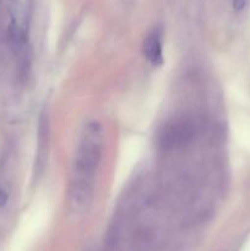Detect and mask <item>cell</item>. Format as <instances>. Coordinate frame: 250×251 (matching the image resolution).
Wrapping results in <instances>:
<instances>
[{
    "instance_id": "cell-4",
    "label": "cell",
    "mask_w": 250,
    "mask_h": 251,
    "mask_svg": "<svg viewBox=\"0 0 250 251\" xmlns=\"http://www.w3.org/2000/svg\"><path fill=\"white\" fill-rule=\"evenodd\" d=\"M233 7H234L237 11H242L248 4V0H232Z\"/></svg>"
},
{
    "instance_id": "cell-2",
    "label": "cell",
    "mask_w": 250,
    "mask_h": 251,
    "mask_svg": "<svg viewBox=\"0 0 250 251\" xmlns=\"http://www.w3.org/2000/svg\"><path fill=\"white\" fill-rule=\"evenodd\" d=\"M193 136V124L188 119L172 120L171 123L163 127V132L161 135L162 145L166 147L180 146L190 140Z\"/></svg>"
},
{
    "instance_id": "cell-5",
    "label": "cell",
    "mask_w": 250,
    "mask_h": 251,
    "mask_svg": "<svg viewBox=\"0 0 250 251\" xmlns=\"http://www.w3.org/2000/svg\"><path fill=\"white\" fill-rule=\"evenodd\" d=\"M7 201H9V195H7L6 191L0 189V206H5Z\"/></svg>"
},
{
    "instance_id": "cell-1",
    "label": "cell",
    "mask_w": 250,
    "mask_h": 251,
    "mask_svg": "<svg viewBox=\"0 0 250 251\" xmlns=\"http://www.w3.org/2000/svg\"><path fill=\"white\" fill-rule=\"evenodd\" d=\"M103 150V131L100 123L91 122L85 126L74 161L70 200L76 207H85L93 196L95 176Z\"/></svg>"
},
{
    "instance_id": "cell-3",
    "label": "cell",
    "mask_w": 250,
    "mask_h": 251,
    "mask_svg": "<svg viewBox=\"0 0 250 251\" xmlns=\"http://www.w3.org/2000/svg\"><path fill=\"white\" fill-rule=\"evenodd\" d=\"M144 55L152 65H161L163 63V53H162V34L158 29H153L147 34L142 47Z\"/></svg>"
}]
</instances>
